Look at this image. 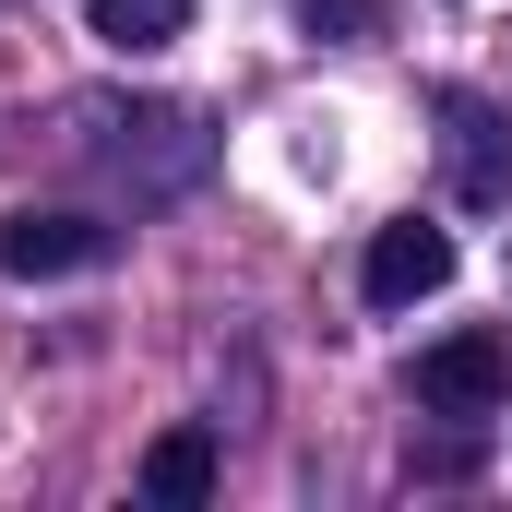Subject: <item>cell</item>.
Wrapping results in <instances>:
<instances>
[{
	"instance_id": "obj_1",
	"label": "cell",
	"mask_w": 512,
	"mask_h": 512,
	"mask_svg": "<svg viewBox=\"0 0 512 512\" xmlns=\"http://www.w3.org/2000/svg\"><path fill=\"white\" fill-rule=\"evenodd\" d=\"M405 393H417L429 417H489V405H512V322H465V334L417 346Z\"/></svg>"
},
{
	"instance_id": "obj_2",
	"label": "cell",
	"mask_w": 512,
	"mask_h": 512,
	"mask_svg": "<svg viewBox=\"0 0 512 512\" xmlns=\"http://www.w3.org/2000/svg\"><path fill=\"white\" fill-rule=\"evenodd\" d=\"M108 251H120V227H108V215H72V203H24V215H0V274H12V286L96 274Z\"/></svg>"
},
{
	"instance_id": "obj_3",
	"label": "cell",
	"mask_w": 512,
	"mask_h": 512,
	"mask_svg": "<svg viewBox=\"0 0 512 512\" xmlns=\"http://www.w3.org/2000/svg\"><path fill=\"white\" fill-rule=\"evenodd\" d=\"M441 286H453V227H429V215L370 227V262H358V298H370V310H417V298H441Z\"/></svg>"
},
{
	"instance_id": "obj_4",
	"label": "cell",
	"mask_w": 512,
	"mask_h": 512,
	"mask_svg": "<svg viewBox=\"0 0 512 512\" xmlns=\"http://www.w3.org/2000/svg\"><path fill=\"white\" fill-rule=\"evenodd\" d=\"M441 120H453V203H512V120L489 96H441Z\"/></svg>"
},
{
	"instance_id": "obj_5",
	"label": "cell",
	"mask_w": 512,
	"mask_h": 512,
	"mask_svg": "<svg viewBox=\"0 0 512 512\" xmlns=\"http://www.w3.org/2000/svg\"><path fill=\"white\" fill-rule=\"evenodd\" d=\"M191 12H203V0H84L96 48H120V60H155V48H179V36H191Z\"/></svg>"
},
{
	"instance_id": "obj_6",
	"label": "cell",
	"mask_w": 512,
	"mask_h": 512,
	"mask_svg": "<svg viewBox=\"0 0 512 512\" xmlns=\"http://www.w3.org/2000/svg\"><path fill=\"white\" fill-rule=\"evenodd\" d=\"M143 489H155V501H215V429H203V417H191V429H167V441H155V453H143Z\"/></svg>"
},
{
	"instance_id": "obj_7",
	"label": "cell",
	"mask_w": 512,
	"mask_h": 512,
	"mask_svg": "<svg viewBox=\"0 0 512 512\" xmlns=\"http://www.w3.org/2000/svg\"><path fill=\"white\" fill-rule=\"evenodd\" d=\"M382 0H310V36H370Z\"/></svg>"
}]
</instances>
